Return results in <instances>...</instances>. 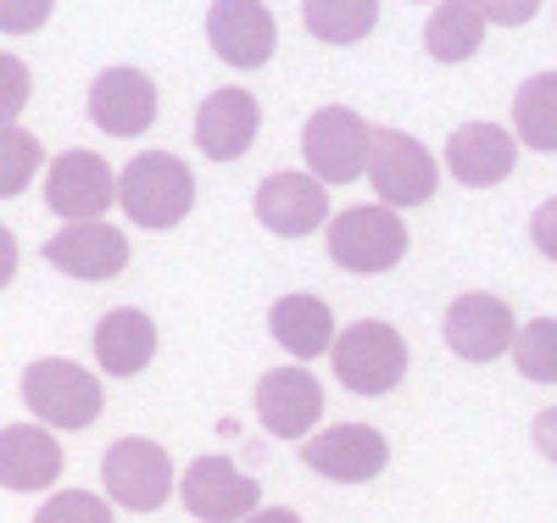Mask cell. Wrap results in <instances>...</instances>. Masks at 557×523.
Wrapping results in <instances>:
<instances>
[{
    "label": "cell",
    "instance_id": "1",
    "mask_svg": "<svg viewBox=\"0 0 557 523\" xmlns=\"http://www.w3.org/2000/svg\"><path fill=\"white\" fill-rule=\"evenodd\" d=\"M117 207L139 228H173L190 217L196 207V173L190 162H178L173 151H146L134 157L117 178Z\"/></svg>",
    "mask_w": 557,
    "mask_h": 523
},
{
    "label": "cell",
    "instance_id": "20",
    "mask_svg": "<svg viewBox=\"0 0 557 523\" xmlns=\"http://www.w3.org/2000/svg\"><path fill=\"white\" fill-rule=\"evenodd\" d=\"M268 328H273V340L285 346L296 362H312V357H323V351H335V340H341L330 301L307 296V290H301V296H278L273 312H268Z\"/></svg>",
    "mask_w": 557,
    "mask_h": 523
},
{
    "label": "cell",
    "instance_id": "28",
    "mask_svg": "<svg viewBox=\"0 0 557 523\" xmlns=\"http://www.w3.org/2000/svg\"><path fill=\"white\" fill-rule=\"evenodd\" d=\"M57 12V0H0V28L7 34H34Z\"/></svg>",
    "mask_w": 557,
    "mask_h": 523
},
{
    "label": "cell",
    "instance_id": "24",
    "mask_svg": "<svg viewBox=\"0 0 557 523\" xmlns=\"http://www.w3.org/2000/svg\"><path fill=\"white\" fill-rule=\"evenodd\" d=\"M301 17L323 45H357L380 23V0H301Z\"/></svg>",
    "mask_w": 557,
    "mask_h": 523
},
{
    "label": "cell",
    "instance_id": "31",
    "mask_svg": "<svg viewBox=\"0 0 557 523\" xmlns=\"http://www.w3.org/2000/svg\"><path fill=\"white\" fill-rule=\"evenodd\" d=\"M0 73H7V123H12L23 112V95H28V67H23V57H7Z\"/></svg>",
    "mask_w": 557,
    "mask_h": 523
},
{
    "label": "cell",
    "instance_id": "16",
    "mask_svg": "<svg viewBox=\"0 0 557 523\" xmlns=\"http://www.w3.org/2000/svg\"><path fill=\"white\" fill-rule=\"evenodd\" d=\"M45 262L67 278H84V284H101V278H117L128 267V240L112 228V223H67L62 234L45 240Z\"/></svg>",
    "mask_w": 557,
    "mask_h": 523
},
{
    "label": "cell",
    "instance_id": "33",
    "mask_svg": "<svg viewBox=\"0 0 557 523\" xmlns=\"http://www.w3.org/2000/svg\"><path fill=\"white\" fill-rule=\"evenodd\" d=\"M246 523H301V512H290V507H257Z\"/></svg>",
    "mask_w": 557,
    "mask_h": 523
},
{
    "label": "cell",
    "instance_id": "27",
    "mask_svg": "<svg viewBox=\"0 0 557 523\" xmlns=\"http://www.w3.org/2000/svg\"><path fill=\"white\" fill-rule=\"evenodd\" d=\"M34 523H117L107 496H89V490H57L34 512Z\"/></svg>",
    "mask_w": 557,
    "mask_h": 523
},
{
    "label": "cell",
    "instance_id": "21",
    "mask_svg": "<svg viewBox=\"0 0 557 523\" xmlns=\"http://www.w3.org/2000/svg\"><path fill=\"white\" fill-rule=\"evenodd\" d=\"M157 357V323L139 312V307H117L96 323V362L101 373L112 378H134V373H146Z\"/></svg>",
    "mask_w": 557,
    "mask_h": 523
},
{
    "label": "cell",
    "instance_id": "23",
    "mask_svg": "<svg viewBox=\"0 0 557 523\" xmlns=\"http://www.w3.org/2000/svg\"><path fill=\"white\" fill-rule=\"evenodd\" d=\"M513 134L530 151L557 157V73H530L513 95Z\"/></svg>",
    "mask_w": 557,
    "mask_h": 523
},
{
    "label": "cell",
    "instance_id": "14",
    "mask_svg": "<svg viewBox=\"0 0 557 523\" xmlns=\"http://www.w3.org/2000/svg\"><path fill=\"white\" fill-rule=\"evenodd\" d=\"M257 128H262L257 95L240 89V84H228V89H212L201 101V112H196V146L212 162H240L257 146Z\"/></svg>",
    "mask_w": 557,
    "mask_h": 523
},
{
    "label": "cell",
    "instance_id": "11",
    "mask_svg": "<svg viewBox=\"0 0 557 523\" xmlns=\"http://www.w3.org/2000/svg\"><path fill=\"white\" fill-rule=\"evenodd\" d=\"M301 457H307L312 473H323V480H335V485H368L374 473H385L391 446L374 423H335V429L307 435Z\"/></svg>",
    "mask_w": 557,
    "mask_h": 523
},
{
    "label": "cell",
    "instance_id": "26",
    "mask_svg": "<svg viewBox=\"0 0 557 523\" xmlns=\"http://www.w3.org/2000/svg\"><path fill=\"white\" fill-rule=\"evenodd\" d=\"M0 157H7V167H0V189H7V196H23V189L34 184V173H39V162H45L39 139L28 128L7 123V134H0Z\"/></svg>",
    "mask_w": 557,
    "mask_h": 523
},
{
    "label": "cell",
    "instance_id": "13",
    "mask_svg": "<svg viewBox=\"0 0 557 523\" xmlns=\"http://www.w3.org/2000/svg\"><path fill=\"white\" fill-rule=\"evenodd\" d=\"M318 418H323V385L307 373V362L262 373V385H257V423L273 440H301L307 429H318Z\"/></svg>",
    "mask_w": 557,
    "mask_h": 523
},
{
    "label": "cell",
    "instance_id": "30",
    "mask_svg": "<svg viewBox=\"0 0 557 523\" xmlns=\"http://www.w3.org/2000/svg\"><path fill=\"white\" fill-rule=\"evenodd\" d=\"M530 240H535V251H541L546 262H557V196L530 217Z\"/></svg>",
    "mask_w": 557,
    "mask_h": 523
},
{
    "label": "cell",
    "instance_id": "3",
    "mask_svg": "<svg viewBox=\"0 0 557 523\" xmlns=\"http://www.w3.org/2000/svg\"><path fill=\"white\" fill-rule=\"evenodd\" d=\"M330 362L351 396H385L407 378V340H401V328H391L380 317H362V323H346Z\"/></svg>",
    "mask_w": 557,
    "mask_h": 523
},
{
    "label": "cell",
    "instance_id": "8",
    "mask_svg": "<svg viewBox=\"0 0 557 523\" xmlns=\"http://www.w3.org/2000/svg\"><path fill=\"white\" fill-rule=\"evenodd\" d=\"M178 501L201 523H246L262 507V490L251 473H240L228 457H196L178 480Z\"/></svg>",
    "mask_w": 557,
    "mask_h": 523
},
{
    "label": "cell",
    "instance_id": "17",
    "mask_svg": "<svg viewBox=\"0 0 557 523\" xmlns=\"http://www.w3.org/2000/svg\"><path fill=\"white\" fill-rule=\"evenodd\" d=\"M207 39L212 51L228 62V67H262L278 45V28H273V12L262 0H212L207 12Z\"/></svg>",
    "mask_w": 557,
    "mask_h": 523
},
{
    "label": "cell",
    "instance_id": "19",
    "mask_svg": "<svg viewBox=\"0 0 557 523\" xmlns=\"http://www.w3.org/2000/svg\"><path fill=\"white\" fill-rule=\"evenodd\" d=\"M0 473H7V490L34 496V490H51L62 480V440L39 423H7L0 435Z\"/></svg>",
    "mask_w": 557,
    "mask_h": 523
},
{
    "label": "cell",
    "instance_id": "29",
    "mask_svg": "<svg viewBox=\"0 0 557 523\" xmlns=\"http://www.w3.org/2000/svg\"><path fill=\"white\" fill-rule=\"evenodd\" d=\"M469 7H474L485 23H502V28H524V23L541 12V0H469Z\"/></svg>",
    "mask_w": 557,
    "mask_h": 523
},
{
    "label": "cell",
    "instance_id": "6",
    "mask_svg": "<svg viewBox=\"0 0 557 523\" xmlns=\"http://www.w3.org/2000/svg\"><path fill=\"white\" fill-rule=\"evenodd\" d=\"M301 157H307V173H318L323 184H351V178L368 173L374 128H368L351 107H318L301 128Z\"/></svg>",
    "mask_w": 557,
    "mask_h": 523
},
{
    "label": "cell",
    "instance_id": "32",
    "mask_svg": "<svg viewBox=\"0 0 557 523\" xmlns=\"http://www.w3.org/2000/svg\"><path fill=\"white\" fill-rule=\"evenodd\" d=\"M530 440H535V451H541L546 462H557V407L535 412V423H530Z\"/></svg>",
    "mask_w": 557,
    "mask_h": 523
},
{
    "label": "cell",
    "instance_id": "25",
    "mask_svg": "<svg viewBox=\"0 0 557 523\" xmlns=\"http://www.w3.org/2000/svg\"><path fill=\"white\" fill-rule=\"evenodd\" d=\"M513 368L530 378V385H557V317H530L519 328Z\"/></svg>",
    "mask_w": 557,
    "mask_h": 523
},
{
    "label": "cell",
    "instance_id": "5",
    "mask_svg": "<svg viewBox=\"0 0 557 523\" xmlns=\"http://www.w3.org/2000/svg\"><path fill=\"white\" fill-rule=\"evenodd\" d=\"M101 485H107V501H112V507L162 512L178 480H173V457H168L157 440L123 435V440L107 446V457H101Z\"/></svg>",
    "mask_w": 557,
    "mask_h": 523
},
{
    "label": "cell",
    "instance_id": "7",
    "mask_svg": "<svg viewBox=\"0 0 557 523\" xmlns=\"http://www.w3.org/2000/svg\"><path fill=\"white\" fill-rule=\"evenodd\" d=\"M368 178H374V189H380V207H424V201H435L441 167L424 151V139H412L401 128H374Z\"/></svg>",
    "mask_w": 557,
    "mask_h": 523
},
{
    "label": "cell",
    "instance_id": "4",
    "mask_svg": "<svg viewBox=\"0 0 557 523\" xmlns=\"http://www.w3.org/2000/svg\"><path fill=\"white\" fill-rule=\"evenodd\" d=\"M323 240H330L335 267H346V273H391L412 246L396 207H346L323 228Z\"/></svg>",
    "mask_w": 557,
    "mask_h": 523
},
{
    "label": "cell",
    "instance_id": "12",
    "mask_svg": "<svg viewBox=\"0 0 557 523\" xmlns=\"http://www.w3.org/2000/svg\"><path fill=\"white\" fill-rule=\"evenodd\" d=\"M251 207H257V223L285 234V240H301V234H318V228L335 223L330 184H323L318 173H273V178H262Z\"/></svg>",
    "mask_w": 557,
    "mask_h": 523
},
{
    "label": "cell",
    "instance_id": "2",
    "mask_svg": "<svg viewBox=\"0 0 557 523\" xmlns=\"http://www.w3.org/2000/svg\"><path fill=\"white\" fill-rule=\"evenodd\" d=\"M23 401L34 407L45 429H89L107 407V390L89 368H78L67 357H39L23 373Z\"/></svg>",
    "mask_w": 557,
    "mask_h": 523
},
{
    "label": "cell",
    "instance_id": "22",
    "mask_svg": "<svg viewBox=\"0 0 557 523\" xmlns=\"http://www.w3.org/2000/svg\"><path fill=\"white\" fill-rule=\"evenodd\" d=\"M480 39H485V17L469 7V0H441L424 23V51L435 62H469L480 57Z\"/></svg>",
    "mask_w": 557,
    "mask_h": 523
},
{
    "label": "cell",
    "instance_id": "9",
    "mask_svg": "<svg viewBox=\"0 0 557 523\" xmlns=\"http://www.w3.org/2000/svg\"><path fill=\"white\" fill-rule=\"evenodd\" d=\"M117 201V173L96 151H62L45 173V207L62 223H96Z\"/></svg>",
    "mask_w": 557,
    "mask_h": 523
},
{
    "label": "cell",
    "instance_id": "10",
    "mask_svg": "<svg viewBox=\"0 0 557 523\" xmlns=\"http://www.w3.org/2000/svg\"><path fill=\"white\" fill-rule=\"evenodd\" d=\"M446 346L462 357V362H496V357H513L519 346V317L502 296H457L446 307Z\"/></svg>",
    "mask_w": 557,
    "mask_h": 523
},
{
    "label": "cell",
    "instance_id": "18",
    "mask_svg": "<svg viewBox=\"0 0 557 523\" xmlns=\"http://www.w3.org/2000/svg\"><path fill=\"white\" fill-rule=\"evenodd\" d=\"M519 167V134H507L502 123H462L446 139V173L469 189H491Z\"/></svg>",
    "mask_w": 557,
    "mask_h": 523
},
{
    "label": "cell",
    "instance_id": "15",
    "mask_svg": "<svg viewBox=\"0 0 557 523\" xmlns=\"http://www.w3.org/2000/svg\"><path fill=\"white\" fill-rule=\"evenodd\" d=\"M89 123L112 139H134L157 123V84L139 67H107L89 84Z\"/></svg>",
    "mask_w": 557,
    "mask_h": 523
}]
</instances>
